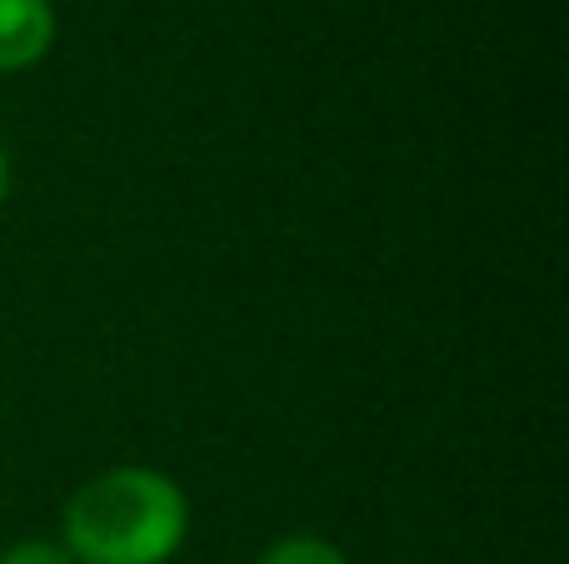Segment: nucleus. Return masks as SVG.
<instances>
[{"mask_svg":"<svg viewBox=\"0 0 569 564\" xmlns=\"http://www.w3.org/2000/svg\"><path fill=\"white\" fill-rule=\"evenodd\" d=\"M190 535V500L156 465L90 475L60 515V545L76 564H170Z\"/></svg>","mask_w":569,"mask_h":564,"instance_id":"1","label":"nucleus"},{"mask_svg":"<svg viewBox=\"0 0 569 564\" xmlns=\"http://www.w3.org/2000/svg\"><path fill=\"white\" fill-rule=\"evenodd\" d=\"M56 46V6L50 0H0V75L30 70Z\"/></svg>","mask_w":569,"mask_h":564,"instance_id":"2","label":"nucleus"},{"mask_svg":"<svg viewBox=\"0 0 569 564\" xmlns=\"http://www.w3.org/2000/svg\"><path fill=\"white\" fill-rule=\"evenodd\" d=\"M256 564H350V560H345V550L330 545L325 535H284Z\"/></svg>","mask_w":569,"mask_h":564,"instance_id":"3","label":"nucleus"},{"mask_svg":"<svg viewBox=\"0 0 569 564\" xmlns=\"http://www.w3.org/2000/svg\"><path fill=\"white\" fill-rule=\"evenodd\" d=\"M0 564H76L60 540H16L0 550Z\"/></svg>","mask_w":569,"mask_h":564,"instance_id":"4","label":"nucleus"},{"mask_svg":"<svg viewBox=\"0 0 569 564\" xmlns=\"http://www.w3.org/2000/svg\"><path fill=\"white\" fill-rule=\"evenodd\" d=\"M10 185H16V170H10V155H6V145H0V205L10 200Z\"/></svg>","mask_w":569,"mask_h":564,"instance_id":"5","label":"nucleus"}]
</instances>
